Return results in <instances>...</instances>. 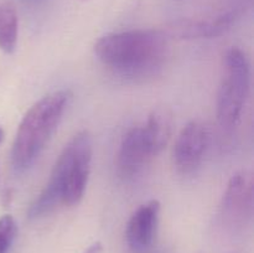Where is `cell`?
<instances>
[{"mask_svg": "<svg viewBox=\"0 0 254 253\" xmlns=\"http://www.w3.org/2000/svg\"><path fill=\"white\" fill-rule=\"evenodd\" d=\"M154 155L143 126H133L124 134L117 155V169L123 179H134L144 170Z\"/></svg>", "mask_w": 254, "mask_h": 253, "instance_id": "cell-7", "label": "cell"}, {"mask_svg": "<svg viewBox=\"0 0 254 253\" xmlns=\"http://www.w3.org/2000/svg\"><path fill=\"white\" fill-rule=\"evenodd\" d=\"M93 144L88 131L77 133L57 159L49 183L27 211L30 220H39L56 205H77L82 200L91 173Z\"/></svg>", "mask_w": 254, "mask_h": 253, "instance_id": "cell-2", "label": "cell"}, {"mask_svg": "<svg viewBox=\"0 0 254 253\" xmlns=\"http://www.w3.org/2000/svg\"><path fill=\"white\" fill-rule=\"evenodd\" d=\"M254 183L248 170L233 174L223 193L221 211L227 222L232 225L243 223L251 217L253 211Z\"/></svg>", "mask_w": 254, "mask_h": 253, "instance_id": "cell-6", "label": "cell"}, {"mask_svg": "<svg viewBox=\"0 0 254 253\" xmlns=\"http://www.w3.org/2000/svg\"><path fill=\"white\" fill-rule=\"evenodd\" d=\"M19 20L14 4L10 0H0V49L12 54L17 44Z\"/></svg>", "mask_w": 254, "mask_h": 253, "instance_id": "cell-11", "label": "cell"}, {"mask_svg": "<svg viewBox=\"0 0 254 253\" xmlns=\"http://www.w3.org/2000/svg\"><path fill=\"white\" fill-rule=\"evenodd\" d=\"M251 67L245 52L232 47L223 59V74L217 94V118L225 129H233L240 122L247 101Z\"/></svg>", "mask_w": 254, "mask_h": 253, "instance_id": "cell-4", "label": "cell"}, {"mask_svg": "<svg viewBox=\"0 0 254 253\" xmlns=\"http://www.w3.org/2000/svg\"><path fill=\"white\" fill-rule=\"evenodd\" d=\"M71 97L67 89L55 91L39 99L27 111L12 143L11 163L15 171L24 173L37 160L61 122Z\"/></svg>", "mask_w": 254, "mask_h": 253, "instance_id": "cell-3", "label": "cell"}, {"mask_svg": "<svg viewBox=\"0 0 254 253\" xmlns=\"http://www.w3.org/2000/svg\"><path fill=\"white\" fill-rule=\"evenodd\" d=\"M94 51L99 61L116 74L144 81L160 73L170 56V44L165 31L136 29L101 37Z\"/></svg>", "mask_w": 254, "mask_h": 253, "instance_id": "cell-1", "label": "cell"}, {"mask_svg": "<svg viewBox=\"0 0 254 253\" xmlns=\"http://www.w3.org/2000/svg\"><path fill=\"white\" fill-rule=\"evenodd\" d=\"M16 222L10 215L0 217V253H7L16 236Z\"/></svg>", "mask_w": 254, "mask_h": 253, "instance_id": "cell-12", "label": "cell"}, {"mask_svg": "<svg viewBox=\"0 0 254 253\" xmlns=\"http://www.w3.org/2000/svg\"><path fill=\"white\" fill-rule=\"evenodd\" d=\"M208 130L201 122L186 124L178 135L173 150L176 169L183 174H191L201 165L208 146Z\"/></svg>", "mask_w": 254, "mask_h": 253, "instance_id": "cell-5", "label": "cell"}, {"mask_svg": "<svg viewBox=\"0 0 254 253\" xmlns=\"http://www.w3.org/2000/svg\"><path fill=\"white\" fill-rule=\"evenodd\" d=\"M2 139H4V131H2V129L0 128V143L2 141Z\"/></svg>", "mask_w": 254, "mask_h": 253, "instance_id": "cell-14", "label": "cell"}, {"mask_svg": "<svg viewBox=\"0 0 254 253\" xmlns=\"http://www.w3.org/2000/svg\"><path fill=\"white\" fill-rule=\"evenodd\" d=\"M236 20L235 12H226L216 17L200 20H181L171 24L166 34L181 39H203L225 34Z\"/></svg>", "mask_w": 254, "mask_h": 253, "instance_id": "cell-9", "label": "cell"}, {"mask_svg": "<svg viewBox=\"0 0 254 253\" xmlns=\"http://www.w3.org/2000/svg\"><path fill=\"white\" fill-rule=\"evenodd\" d=\"M141 126L154 155H158L170 140L173 133V116L166 108H156Z\"/></svg>", "mask_w": 254, "mask_h": 253, "instance_id": "cell-10", "label": "cell"}, {"mask_svg": "<svg viewBox=\"0 0 254 253\" xmlns=\"http://www.w3.org/2000/svg\"><path fill=\"white\" fill-rule=\"evenodd\" d=\"M160 202L150 200L139 206L129 218L127 242L134 252L146 251L154 242L159 223Z\"/></svg>", "mask_w": 254, "mask_h": 253, "instance_id": "cell-8", "label": "cell"}, {"mask_svg": "<svg viewBox=\"0 0 254 253\" xmlns=\"http://www.w3.org/2000/svg\"><path fill=\"white\" fill-rule=\"evenodd\" d=\"M102 252H103V246H102L101 242L93 243V245H91L86 251H84V253H102Z\"/></svg>", "mask_w": 254, "mask_h": 253, "instance_id": "cell-13", "label": "cell"}]
</instances>
